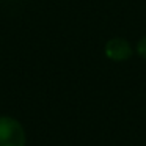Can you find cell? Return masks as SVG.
<instances>
[{
  "instance_id": "cell-3",
  "label": "cell",
  "mask_w": 146,
  "mask_h": 146,
  "mask_svg": "<svg viewBox=\"0 0 146 146\" xmlns=\"http://www.w3.org/2000/svg\"><path fill=\"white\" fill-rule=\"evenodd\" d=\"M135 52L140 58L146 60V35L138 39V42H137V46H135Z\"/></svg>"
},
{
  "instance_id": "cell-1",
  "label": "cell",
  "mask_w": 146,
  "mask_h": 146,
  "mask_svg": "<svg viewBox=\"0 0 146 146\" xmlns=\"http://www.w3.org/2000/svg\"><path fill=\"white\" fill-rule=\"evenodd\" d=\"M25 143L22 124L11 116H0V146H25Z\"/></svg>"
},
{
  "instance_id": "cell-2",
  "label": "cell",
  "mask_w": 146,
  "mask_h": 146,
  "mask_svg": "<svg viewBox=\"0 0 146 146\" xmlns=\"http://www.w3.org/2000/svg\"><path fill=\"white\" fill-rule=\"evenodd\" d=\"M104 54L108 60L121 63V61H127L129 58H132L133 55V49L130 46V42L126 38L121 36H115L110 38L104 46Z\"/></svg>"
}]
</instances>
